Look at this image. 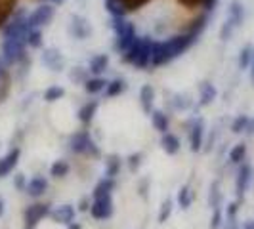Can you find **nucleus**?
<instances>
[{
  "mask_svg": "<svg viewBox=\"0 0 254 229\" xmlns=\"http://www.w3.org/2000/svg\"><path fill=\"white\" fill-rule=\"evenodd\" d=\"M125 88H127V82H125V80H121V78L111 80V82H107V86H105V96H107V98H115V96H119L121 92H125Z\"/></svg>",
  "mask_w": 254,
  "mask_h": 229,
  "instance_id": "27",
  "label": "nucleus"
},
{
  "mask_svg": "<svg viewBox=\"0 0 254 229\" xmlns=\"http://www.w3.org/2000/svg\"><path fill=\"white\" fill-rule=\"evenodd\" d=\"M90 214L96 218V220H107V218L113 216V201H111V195L94 199V203L90 204Z\"/></svg>",
  "mask_w": 254,
  "mask_h": 229,
  "instance_id": "9",
  "label": "nucleus"
},
{
  "mask_svg": "<svg viewBox=\"0 0 254 229\" xmlns=\"http://www.w3.org/2000/svg\"><path fill=\"white\" fill-rule=\"evenodd\" d=\"M50 214V204H31L25 210V222L27 226H37L42 218H46Z\"/></svg>",
  "mask_w": 254,
  "mask_h": 229,
  "instance_id": "10",
  "label": "nucleus"
},
{
  "mask_svg": "<svg viewBox=\"0 0 254 229\" xmlns=\"http://www.w3.org/2000/svg\"><path fill=\"white\" fill-rule=\"evenodd\" d=\"M243 19H245V10H243V4L241 2H231L229 6V12H228V19H226V25L222 29V37L224 40H228V37L233 33V29L241 27Z\"/></svg>",
  "mask_w": 254,
  "mask_h": 229,
  "instance_id": "7",
  "label": "nucleus"
},
{
  "mask_svg": "<svg viewBox=\"0 0 254 229\" xmlns=\"http://www.w3.org/2000/svg\"><path fill=\"white\" fill-rule=\"evenodd\" d=\"M107 65H109V57L105 56V54H100V56H94L92 59H90V73H94L96 76H100L107 69Z\"/></svg>",
  "mask_w": 254,
  "mask_h": 229,
  "instance_id": "21",
  "label": "nucleus"
},
{
  "mask_svg": "<svg viewBox=\"0 0 254 229\" xmlns=\"http://www.w3.org/2000/svg\"><path fill=\"white\" fill-rule=\"evenodd\" d=\"M208 203L212 208H220V203H222V195H220V187L218 183L214 181L212 187H210V195H208Z\"/></svg>",
  "mask_w": 254,
  "mask_h": 229,
  "instance_id": "36",
  "label": "nucleus"
},
{
  "mask_svg": "<svg viewBox=\"0 0 254 229\" xmlns=\"http://www.w3.org/2000/svg\"><path fill=\"white\" fill-rule=\"evenodd\" d=\"M69 145H71V151L73 153H88L90 145H92V138L86 130L82 132H75L69 140Z\"/></svg>",
  "mask_w": 254,
  "mask_h": 229,
  "instance_id": "11",
  "label": "nucleus"
},
{
  "mask_svg": "<svg viewBox=\"0 0 254 229\" xmlns=\"http://www.w3.org/2000/svg\"><path fill=\"white\" fill-rule=\"evenodd\" d=\"M254 61V48L253 46H245L239 54V67L241 69H249Z\"/></svg>",
  "mask_w": 254,
  "mask_h": 229,
  "instance_id": "29",
  "label": "nucleus"
},
{
  "mask_svg": "<svg viewBox=\"0 0 254 229\" xmlns=\"http://www.w3.org/2000/svg\"><path fill=\"white\" fill-rule=\"evenodd\" d=\"M50 216L54 222L69 226V224L75 222V208H73L71 204H62V206H58L56 210H50Z\"/></svg>",
  "mask_w": 254,
  "mask_h": 229,
  "instance_id": "12",
  "label": "nucleus"
},
{
  "mask_svg": "<svg viewBox=\"0 0 254 229\" xmlns=\"http://www.w3.org/2000/svg\"><path fill=\"white\" fill-rule=\"evenodd\" d=\"M140 159H141V155H132V157H130V166H132V168L138 166L140 165Z\"/></svg>",
  "mask_w": 254,
  "mask_h": 229,
  "instance_id": "45",
  "label": "nucleus"
},
{
  "mask_svg": "<svg viewBox=\"0 0 254 229\" xmlns=\"http://www.w3.org/2000/svg\"><path fill=\"white\" fill-rule=\"evenodd\" d=\"M245 132H247V134H251V136L254 134V118H249V122H247V128H245Z\"/></svg>",
  "mask_w": 254,
  "mask_h": 229,
  "instance_id": "43",
  "label": "nucleus"
},
{
  "mask_svg": "<svg viewBox=\"0 0 254 229\" xmlns=\"http://www.w3.org/2000/svg\"><path fill=\"white\" fill-rule=\"evenodd\" d=\"M121 172V159L119 157H109L107 168H105V178H115Z\"/></svg>",
  "mask_w": 254,
  "mask_h": 229,
  "instance_id": "33",
  "label": "nucleus"
},
{
  "mask_svg": "<svg viewBox=\"0 0 254 229\" xmlns=\"http://www.w3.org/2000/svg\"><path fill=\"white\" fill-rule=\"evenodd\" d=\"M115 189V178H103L98 185H96V189H94V199H100V197H107V195H111V191Z\"/></svg>",
  "mask_w": 254,
  "mask_h": 229,
  "instance_id": "23",
  "label": "nucleus"
},
{
  "mask_svg": "<svg viewBox=\"0 0 254 229\" xmlns=\"http://www.w3.org/2000/svg\"><path fill=\"white\" fill-rule=\"evenodd\" d=\"M105 86H107V80L102 78V76H94V78H88L84 82V90L88 94H100L102 90H105Z\"/></svg>",
  "mask_w": 254,
  "mask_h": 229,
  "instance_id": "26",
  "label": "nucleus"
},
{
  "mask_svg": "<svg viewBox=\"0 0 254 229\" xmlns=\"http://www.w3.org/2000/svg\"><path fill=\"white\" fill-rule=\"evenodd\" d=\"M52 2H54V4H62L64 0H52Z\"/></svg>",
  "mask_w": 254,
  "mask_h": 229,
  "instance_id": "52",
  "label": "nucleus"
},
{
  "mask_svg": "<svg viewBox=\"0 0 254 229\" xmlns=\"http://www.w3.org/2000/svg\"><path fill=\"white\" fill-rule=\"evenodd\" d=\"M52 178H64L69 174V163L67 161H56L50 168Z\"/></svg>",
  "mask_w": 254,
  "mask_h": 229,
  "instance_id": "32",
  "label": "nucleus"
},
{
  "mask_svg": "<svg viewBox=\"0 0 254 229\" xmlns=\"http://www.w3.org/2000/svg\"><path fill=\"white\" fill-rule=\"evenodd\" d=\"M13 8H15V0H0V25H4L8 21Z\"/></svg>",
  "mask_w": 254,
  "mask_h": 229,
  "instance_id": "28",
  "label": "nucleus"
},
{
  "mask_svg": "<svg viewBox=\"0 0 254 229\" xmlns=\"http://www.w3.org/2000/svg\"><path fill=\"white\" fill-rule=\"evenodd\" d=\"M42 63L52 71H62L64 69V57L58 50L50 48V50H44V54H42Z\"/></svg>",
  "mask_w": 254,
  "mask_h": 229,
  "instance_id": "16",
  "label": "nucleus"
},
{
  "mask_svg": "<svg viewBox=\"0 0 254 229\" xmlns=\"http://www.w3.org/2000/svg\"><path fill=\"white\" fill-rule=\"evenodd\" d=\"M2 214H4V201L0 199V216H2Z\"/></svg>",
  "mask_w": 254,
  "mask_h": 229,
  "instance_id": "51",
  "label": "nucleus"
},
{
  "mask_svg": "<svg viewBox=\"0 0 254 229\" xmlns=\"http://www.w3.org/2000/svg\"><path fill=\"white\" fill-rule=\"evenodd\" d=\"M199 92H201V96H199L201 105H208V103L214 102V98H216V88H214L210 82H203Z\"/></svg>",
  "mask_w": 254,
  "mask_h": 229,
  "instance_id": "25",
  "label": "nucleus"
},
{
  "mask_svg": "<svg viewBox=\"0 0 254 229\" xmlns=\"http://www.w3.org/2000/svg\"><path fill=\"white\" fill-rule=\"evenodd\" d=\"M25 48L27 44L23 40L4 38V42H2V59H4V63L8 65L19 63L25 57Z\"/></svg>",
  "mask_w": 254,
  "mask_h": 229,
  "instance_id": "5",
  "label": "nucleus"
},
{
  "mask_svg": "<svg viewBox=\"0 0 254 229\" xmlns=\"http://www.w3.org/2000/svg\"><path fill=\"white\" fill-rule=\"evenodd\" d=\"M33 31V27L29 25V19L27 15L19 13L15 15L8 25L4 27V38H15V40H23L27 44V38H29V33Z\"/></svg>",
  "mask_w": 254,
  "mask_h": 229,
  "instance_id": "4",
  "label": "nucleus"
},
{
  "mask_svg": "<svg viewBox=\"0 0 254 229\" xmlns=\"http://www.w3.org/2000/svg\"><path fill=\"white\" fill-rule=\"evenodd\" d=\"M206 21H208V12H204V15H201L199 19H195L193 25L186 33L176 35V37L168 38V40H153V46H151L153 67L170 63L172 59H176L186 50H190V46L199 38L201 31L206 27Z\"/></svg>",
  "mask_w": 254,
  "mask_h": 229,
  "instance_id": "1",
  "label": "nucleus"
},
{
  "mask_svg": "<svg viewBox=\"0 0 254 229\" xmlns=\"http://www.w3.org/2000/svg\"><path fill=\"white\" fill-rule=\"evenodd\" d=\"M88 208H90V203L86 201V199H84V201L80 203V210H88Z\"/></svg>",
  "mask_w": 254,
  "mask_h": 229,
  "instance_id": "47",
  "label": "nucleus"
},
{
  "mask_svg": "<svg viewBox=\"0 0 254 229\" xmlns=\"http://www.w3.org/2000/svg\"><path fill=\"white\" fill-rule=\"evenodd\" d=\"M54 13H56L54 4H42V6L35 8L33 12L27 15L29 25L33 27V29H40V27L48 25L52 19H54Z\"/></svg>",
  "mask_w": 254,
  "mask_h": 229,
  "instance_id": "8",
  "label": "nucleus"
},
{
  "mask_svg": "<svg viewBox=\"0 0 254 229\" xmlns=\"http://www.w3.org/2000/svg\"><path fill=\"white\" fill-rule=\"evenodd\" d=\"M113 29H115V38H117V44L115 46H117V50L125 54L130 48V44L136 40V29L125 17H113Z\"/></svg>",
  "mask_w": 254,
  "mask_h": 229,
  "instance_id": "3",
  "label": "nucleus"
},
{
  "mask_svg": "<svg viewBox=\"0 0 254 229\" xmlns=\"http://www.w3.org/2000/svg\"><path fill=\"white\" fill-rule=\"evenodd\" d=\"M153 100H155V90H153V86L151 84H143L140 90V103H141V109L145 113H151Z\"/></svg>",
  "mask_w": 254,
  "mask_h": 229,
  "instance_id": "20",
  "label": "nucleus"
},
{
  "mask_svg": "<svg viewBox=\"0 0 254 229\" xmlns=\"http://www.w3.org/2000/svg\"><path fill=\"white\" fill-rule=\"evenodd\" d=\"M40 44H42V33H40V29H33L29 33V38H27V46L29 48H40Z\"/></svg>",
  "mask_w": 254,
  "mask_h": 229,
  "instance_id": "37",
  "label": "nucleus"
},
{
  "mask_svg": "<svg viewBox=\"0 0 254 229\" xmlns=\"http://www.w3.org/2000/svg\"><path fill=\"white\" fill-rule=\"evenodd\" d=\"M161 147H163L168 155H176V153L180 151V147H182V143H180L178 136H174V134H170V132H165V134H163V140H161Z\"/></svg>",
  "mask_w": 254,
  "mask_h": 229,
  "instance_id": "19",
  "label": "nucleus"
},
{
  "mask_svg": "<svg viewBox=\"0 0 254 229\" xmlns=\"http://www.w3.org/2000/svg\"><path fill=\"white\" fill-rule=\"evenodd\" d=\"M203 136H204V124L203 120H197L193 128H191V134H190V145H191V151H199L201 145H203Z\"/></svg>",
  "mask_w": 254,
  "mask_h": 229,
  "instance_id": "17",
  "label": "nucleus"
},
{
  "mask_svg": "<svg viewBox=\"0 0 254 229\" xmlns=\"http://www.w3.org/2000/svg\"><path fill=\"white\" fill-rule=\"evenodd\" d=\"M149 0H105L107 10L113 17H125V13L140 10Z\"/></svg>",
  "mask_w": 254,
  "mask_h": 229,
  "instance_id": "6",
  "label": "nucleus"
},
{
  "mask_svg": "<svg viewBox=\"0 0 254 229\" xmlns=\"http://www.w3.org/2000/svg\"><path fill=\"white\" fill-rule=\"evenodd\" d=\"M170 212H172V201H166V203H163V206H161V212H159V222H161V224H165L166 218L170 216Z\"/></svg>",
  "mask_w": 254,
  "mask_h": 229,
  "instance_id": "39",
  "label": "nucleus"
},
{
  "mask_svg": "<svg viewBox=\"0 0 254 229\" xmlns=\"http://www.w3.org/2000/svg\"><path fill=\"white\" fill-rule=\"evenodd\" d=\"M251 178H253V168H251V165H243L239 168V172H237V179H235V189H237L239 199L245 195V191L249 189Z\"/></svg>",
  "mask_w": 254,
  "mask_h": 229,
  "instance_id": "14",
  "label": "nucleus"
},
{
  "mask_svg": "<svg viewBox=\"0 0 254 229\" xmlns=\"http://www.w3.org/2000/svg\"><path fill=\"white\" fill-rule=\"evenodd\" d=\"M65 90L60 88V86H50V88L44 92V100L46 102H58L60 98H64Z\"/></svg>",
  "mask_w": 254,
  "mask_h": 229,
  "instance_id": "35",
  "label": "nucleus"
},
{
  "mask_svg": "<svg viewBox=\"0 0 254 229\" xmlns=\"http://www.w3.org/2000/svg\"><path fill=\"white\" fill-rule=\"evenodd\" d=\"M249 71H251V80H253V84H254V61H253V65L249 67Z\"/></svg>",
  "mask_w": 254,
  "mask_h": 229,
  "instance_id": "49",
  "label": "nucleus"
},
{
  "mask_svg": "<svg viewBox=\"0 0 254 229\" xmlns=\"http://www.w3.org/2000/svg\"><path fill=\"white\" fill-rule=\"evenodd\" d=\"M245 155H247V145H245V143H237V145H233V149L229 151V161L235 163V165H239V163L245 161Z\"/></svg>",
  "mask_w": 254,
  "mask_h": 229,
  "instance_id": "31",
  "label": "nucleus"
},
{
  "mask_svg": "<svg viewBox=\"0 0 254 229\" xmlns=\"http://www.w3.org/2000/svg\"><path fill=\"white\" fill-rule=\"evenodd\" d=\"M25 189L31 197H40V195H44L46 189H48V181L42 178V176H35L33 179L27 181Z\"/></svg>",
  "mask_w": 254,
  "mask_h": 229,
  "instance_id": "18",
  "label": "nucleus"
},
{
  "mask_svg": "<svg viewBox=\"0 0 254 229\" xmlns=\"http://www.w3.org/2000/svg\"><path fill=\"white\" fill-rule=\"evenodd\" d=\"M149 114H151V122L155 130H159L161 134L168 132V116L163 111H151Z\"/></svg>",
  "mask_w": 254,
  "mask_h": 229,
  "instance_id": "24",
  "label": "nucleus"
},
{
  "mask_svg": "<svg viewBox=\"0 0 254 229\" xmlns=\"http://www.w3.org/2000/svg\"><path fill=\"white\" fill-rule=\"evenodd\" d=\"M178 2H180V4H184L186 8H190V10L197 8V6H203L204 12H210L216 0H178Z\"/></svg>",
  "mask_w": 254,
  "mask_h": 229,
  "instance_id": "30",
  "label": "nucleus"
},
{
  "mask_svg": "<svg viewBox=\"0 0 254 229\" xmlns=\"http://www.w3.org/2000/svg\"><path fill=\"white\" fill-rule=\"evenodd\" d=\"M151 46L153 40L151 38H143V37H136V40L130 44L123 56H125V61L138 69H143L147 65H151Z\"/></svg>",
  "mask_w": 254,
  "mask_h": 229,
  "instance_id": "2",
  "label": "nucleus"
},
{
  "mask_svg": "<svg viewBox=\"0 0 254 229\" xmlns=\"http://www.w3.org/2000/svg\"><path fill=\"white\" fill-rule=\"evenodd\" d=\"M237 214V203H231L228 206V218H235Z\"/></svg>",
  "mask_w": 254,
  "mask_h": 229,
  "instance_id": "42",
  "label": "nucleus"
},
{
  "mask_svg": "<svg viewBox=\"0 0 254 229\" xmlns=\"http://www.w3.org/2000/svg\"><path fill=\"white\" fill-rule=\"evenodd\" d=\"M17 161H19V149H12L6 157H2L0 159V178H6L8 174H12Z\"/></svg>",
  "mask_w": 254,
  "mask_h": 229,
  "instance_id": "15",
  "label": "nucleus"
},
{
  "mask_svg": "<svg viewBox=\"0 0 254 229\" xmlns=\"http://www.w3.org/2000/svg\"><path fill=\"white\" fill-rule=\"evenodd\" d=\"M67 229H82V228H80V224H75V222H73V224H69Z\"/></svg>",
  "mask_w": 254,
  "mask_h": 229,
  "instance_id": "50",
  "label": "nucleus"
},
{
  "mask_svg": "<svg viewBox=\"0 0 254 229\" xmlns=\"http://www.w3.org/2000/svg\"><path fill=\"white\" fill-rule=\"evenodd\" d=\"M69 31H71V35L78 40H84V38L88 37L90 33H92V29H90L88 21L84 19V17H80V15H73L71 17V25H69Z\"/></svg>",
  "mask_w": 254,
  "mask_h": 229,
  "instance_id": "13",
  "label": "nucleus"
},
{
  "mask_svg": "<svg viewBox=\"0 0 254 229\" xmlns=\"http://www.w3.org/2000/svg\"><path fill=\"white\" fill-rule=\"evenodd\" d=\"M243 229H254V220H251V222H247V224L243 226Z\"/></svg>",
  "mask_w": 254,
  "mask_h": 229,
  "instance_id": "48",
  "label": "nucleus"
},
{
  "mask_svg": "<svg viewBox=\"0 0 254 229\" xmlns=\"http://www.w3.org/2000/svg\"><path fill=\"white\" fill-rule=\"evenodd\" d=\"M178 203L182 208H190L191 203H193V193H191L190 187H182L178 191Z\"/></svg>",
  "mask_w": 254,
  "mask_h": 229,
  "instance_id": "34",
  "label": "nucleus"
},
{
  "mask_svg": "<svg viewBox=\"0 0 254 229\" xmlns=\"http://www.w3.org/2000/svg\"><path fill=\"white\" fill-rule=\"evenodd\" d=\"M84 75H86V71H84V69H80V67H78V71H73V73H71V78H73V80H82V78H84Z\"/></svg>",
  "mask_w": 254,
  "mask_h": 229,
  "instance_id": "41",
  "label": "nucleus"
},
{
  "mask_svg": "<svg viewBox=\"0 0 254 229\" xmlns=\"http://www.w3.org/2000/svg\"><path fill=\"white\" fill-rule=\"evenodd\" d=\"M96 111H98V102L84 103V105L80 107V111H78V120H80L82 124H90V120L94 118Z\"/></svg>",
  "mask_w": 254,
  "mask_h": 229,
  "instance_id": "22",
  "label": "nucleus"
},
{
  "mask_svg": "<svg viewBox=\"0 0 254 229\" xmlns=\"http://www.w3.org/2000/svg\"><path fill=\"white\" fill-rule=\"evenodd\" d=\"M220 226H222V212H220V208H214V214L210 220V229H218Z\"/></svg>",
  "mask_w": 254,
  "mask_h": 229,
  "instance_id": "40",
  "label": "nucleus"
},
{
  "mask_svg": "<svg viewBox=\"0 0 254 229\" xmlns=\"http://www.w3.org/2000/svg\"><path fill=\"white\" fill-rule=\"evenodd\" d=\"M4 59H0V78H4L6 76V67H4Z\"/></svg>",
  "mask_w": 254,
  "mask_h": 229,
  "instance_id": "46",
  "label": "nucleus"
},
{
  "mask_svg": "<svg viewBox=\"0 0 254 229\" xmlns=\"http://www.w3.org/2000/svg\"><path fill=\"white\" fill-rule=\"evenodd\" d=\"M247 122H249V116H247V114H241V116H237V118L233 120V124H231V130H233L235 134H239V132H245V128H247Z\"/></svg>",
  "mask_w": 254,
  "mask_h": 229,
  "instance_id": "38",
  "label": "nucleus"
},
{
  "mask_svg": "<svg viewBox=\"0 0 254 229\" xmlns=\"http://www.w3.org/2000/svg\"><path fill=\"white\" fill-rule=\"evenodd\" d=\"M23 183H25L23 174H17V176H15V187H19V189H21V187H23Z\"/></svg>",
  "mask_w": 254,
  "mask_h": 229,
  "instance_id": "44",
  "label": "nucleus"
}]
</instances>
